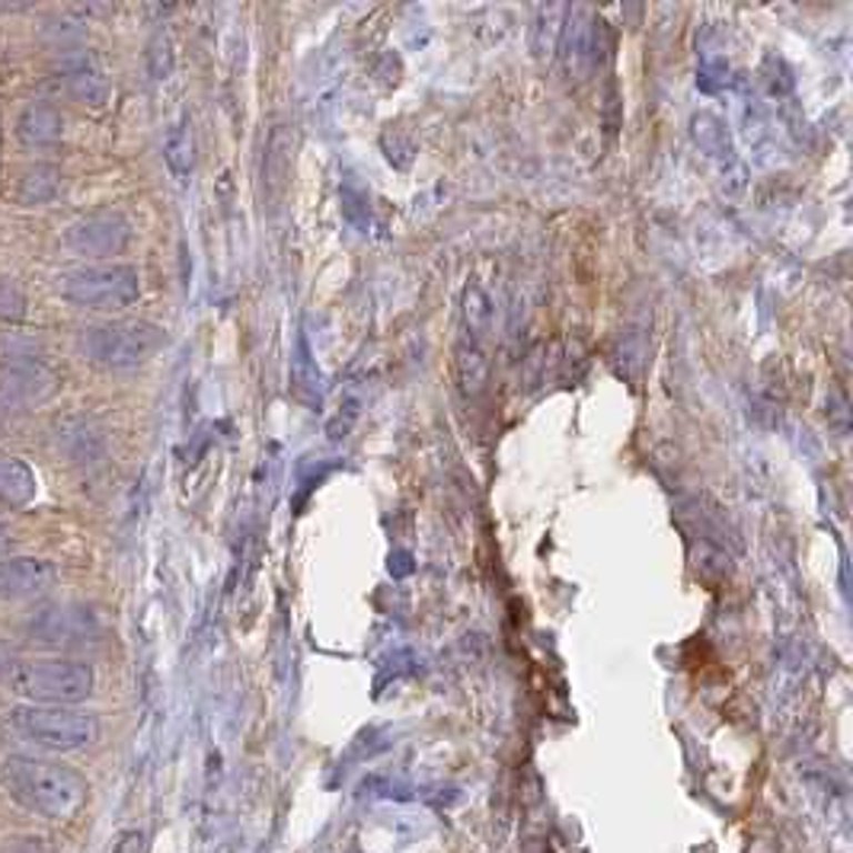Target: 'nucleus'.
Listing matches in <instances>:
<instances>
[{"label": "nucleus", "mask_w": 853, "mask_h": 853, "mask_svg": "<svg viewBox=\"0 0 853 853\" xmlns=\"http://www.w3.org/2000/svg\"><path fill=\"white\" fill-rule=\"evenodd\" d=\"M61 192V170L52 163H32L17 182V199L23 205H46Z\"/></svg>", "instance_id": "16"}, {"label": "nucleus", "mask_w": 853, "mask_h": 853, "mask_svg": "<svg viewBox=\"0 0 853 853\" xmlns=\"http://www.w3.org/2000/svg\"><path fill=\"white\" fill-rule=\"evenodd\" d=\"M563 7H541L534 17V29H531V49L538 58L543 54H556V42H560V29H563Z\"/></svg>", "instance_id": "20"}, {"label": "nucleus", "mask_w": 853, "mask_h": 853, "mask_svg": "<svg viewBox=\"0 0 853 853\" xmlns=\"http://www.w3.org/2000/svg\"><path fill=\"white\" fill-rule=\"evenodd\" d=\"M29 311V301L27 294L17 288L13 282H7V279H0V320L3 323H17V320H23Z\"/></svg>", "instance_id": "23"}, {"label": "nucleus", "mask_w": 853, "mask_h": 853, "mask_svg": "<svg viewBox=\"0 0 853 853\" xmlns=\"http://www.w3.org/2000/svg\"><path fill=\"white\" fill-rule=\"evenodd\" d=\"M461 320H464V333L461 337L483 342L492 327V301L490 294L480 284H466L464 298H461Z\"/></svg>", "instance_id": "19"}, {"label": "nucleus", "mask_w": 853, "mask_h": 853, "mask_svg": "<svg viewBox=\"0 0 853 853\" xmlns=\"http://www.w3.org/2000/svg\"><path fill=\"white\" fill-rule=\"evenodd\" d=\"M83 36H87V29H83V23H80L78 17H71V13L52 17V20H46V27H42V39L58 46V49H68V52L78 49L80 42H83Z\"/></svg>", "instance_id": "22"}, {"label": "nucleus", "mask_w": 853, "mask_h": 853, "mask_svg": "<svg viewBox=\"0 0 853 853\" xmlns=\"http://www.w3.org/2000/svg\"><path fill=\"white\" fill-rule=\"evenodd\" d=\"M163 157L167 167L177 180H189L195 170V141H192V129L189 119H180L177 126H170L167 138H163Z\"/></svg>", "instance_id": "17"}, {"label": "nucleus", "mask_w": 853, "mask_h": 853, "mask_svg": "<svg viewBox=\"0 0 853 853\" xmlns=\"http://www.w3.org/2000/svg\"><path fill=\"white\" fill-rule=\"evenodd\" d=\"M604 23L598 20L589 7H572L563 17V29H560V42H556V54L560 64L569 78H582L595 68L598 49H601V32Z\"/></svg>", "instance_id": "8"}, {"label": "nucleus", "mask_w": 853, "mask_h": 853, "mask_svg": "<svg viewBox=\"0 0 853 853\" xmlns=\"http://www.w3.org/2000/svg\"><path fill=\"white\" fill-rule=\"evenodd\" d=\"M61 131H64V119H61L58 106L52 103L27 106V109L20 112V122H17V134H20V141L36 144V148H42V144H54V141L61 138Z\"/></svg>", "instance_id": "14"}, {"label": "nucleus", "mask_w": 853, "mask_h": 853, "mask_svg": "<svg viewBox=\"0 0 853 853\" xmlns=\"http://www.w3.org/2000/svg\"><path fill=\"white\" fill-rule=\"evenodd\" d=\"M0 780L17 805L52 822L74 819L90 793L87 780L74 767L46 761V757H27V754L7 757Z\"/></svg>", "instance_id": "1"}, {"label": "nucleus", "mask_w": 853, "mask_h": 853, "mask_svg": "<svg viewBox=\"0 0 853 853\" xmlns=\"http://www.w3.org/2000/svg\"><path fill=\"white\" fill-rule=\"evenodd\" d=\"M10 684L36 706H78L93 694V669L78 659H36L13 665Z\"/></svg>", "instance_id": "2"}, {"label": "nucleus", "mask_w": 853, "mask_h": 853, "mask_svg": "<svg viewBox=\"0 0 853 853\" xmlns=\"http://www.w3.org/2000/svg\"><path fill=\"white\" fill-rule=\"evenodd\" d=\"M29 633L49 646H78L100 633V618L87 604H52L29 621Z\"/></svg>", "instance_id": "9"}, {"label": "nucleus", "mask_w": 853, "mask_h": 853, "mask_svg": "<svg viewBox=\"0 0 853 853\" xmlns=\"http://www.w3.org/2000/svg\"><path fill=\"white\" fill-rule=\"evenodd\" d=\"M10 546H13V531H10L7 521H0V553H7Z\"/></svg>", "instance_id": "26"}, {"label": "nucleus", "mask_w": 853, "mask_h": 853, "mask_svg": "<svg viewBox=\"0 0 853 853\" xmlns=\"http://www.w3.org/2000/svg\"><path fill=\"white\" fill-rule=\"evenodd\" d=\"M58 579V569L39 556L0 560V601H23L46 595Z\"/></svg>", "instance_id": "10"}, {"label": "nucleus", "mask_w": 853, "mask_h": 853, "mask_svg": "<svg viewBox=\"0 0 853 853\" xmlns=\"http://www.w3.org/2000/svg\"><path fill=\"white\" fill-rule=\"evenodd\" d=\"M54 439L61 444V451L68 454V461L74 464H97L106 454V432L97 419L83 413L61 415L54 425Z\"/></svg>", "instance_id": "11"}, {"label": "nucleus", "mask_w": 853, "mask_h": 853, "mask_svg": "<svg viewBox=\"0 0 853 853\" xmlns=\"http://www.w3.org/2000/svg\"><path fill=\"white\" fill-rule=\"evenodd\" d=\"M129 218H126L122 211H112V208H106V211H90V214H83L78 221H71L68 231H64V247H68L71 253L100 259V262L109 257H119V253L129 247Z\"/></svg>", "instance_id": "6"}, {"label": "nucleus", "mask_w": 853, "mask_h": 853, "mask_svg": "<svg viewBox=\"0 0 853 853\" xmlns=\"http://www.w3.org/2000/svg\"><path fill=\"white\" fill-rule=\"evenodd\" d=\"M694 141L706 151L710 157H725L732 160V144H729V131L723 129V122L710 112H700L694 116Z\"/></svg>", "instance_id": "21"}, {"label": "nucleus", "mask_w": 853, "mask_h": 853, "mask_svg": "<svg viewBox=\"0 0 853 853\" xmlns=\"http://www.w3.org/2000/svg\"><path fill=\"white\" fill-rule=\"evenodd\" d=\"M148 71L154 80H167L173 74V46L167 36H154L148 46Z\"/></svg>", "instance_id": "24"}, {"label": "nucleus", "mask_w": 853, "mask_h": 853, "mask_svg": "<svg viewBox=\"0 0 853 853\" xmlns=\"http://www.w3.org/2000/svg\"><path fill=\"white\" fill-rule=\"evenodd\" d=\"M36 495V476L20 458L0 454V499L10 505H29Z\"/></svg>", "instance_id": "18"}, {"label": "nucleus", "mask_w": 853, "mask_h": 853, "mask_svg": "<svg viewBox=\"0 0 853 853\" xmlns=\"http://www.w3.org/2000/svg\"><path fill=\"white\" fill-rule=\"evenodd\" d=\"M61 80L68 83V90L78 97L80 103L103 106L109 100V78H106L103 64L97 61V54L87 49H74L64 58Z\"/></svg>", "instance_id": "12"}, {"label": "nucleus", "mask_w": 853, "mask_h": 853, "mask_svg": "<svg viewBox=\"0 0 853 853\" xmlns=\"http://www.w3.org/2000/svg\"><path fill=\"white\" fill-rule=\"evenodd\" d=\"M163 342L167 333L148 320H112L87 330L83 352L90 362L106 371H134L148 359H154V352H160Z\"/></svg>", "instance_id": "3"}, {"label": "nucleus", "mask_w": 853, "mask_h": 853, "mask_svg": "<svg viewBox=\"0 0 853 853\" xmlns=\"http://www.w3.org/2000/svg\"><path fill=\"white\" fill-rule=\"evenodd\" d=\"M58 390V374L42 359H10L0 371V415L23 413Z\"/></svg>", "instance_id": "7"}, {"label": "nucleus", "mask_w": 853, "mask_h": 853, "mask_svg": "<svg viewBox=\"0 0 853 853\" xmlns=\"http://www.w3.org/2000/svg\"><path fill=\"white\" fill-rule=\"evenodd\" d=\"M10 723L23 739L52 751H83L100 739L97 716L78 706H17Z\"/></svg>", "instance_id": "5"}, {"label": "nucleus", "mask_w": 853, "mask_h": 853, "mask_svg": "<svg viewBox=\"0 0 853 853\" xmlns=\"http://www.w3.org/2000/svg\"><path fill=\"white\" fill-rule=\"evenodd\" d=\"M112 853H144V834L141 831H129L116 841Z\"/></svg>", "instance_id": "25"}, {"label": "nucleus", "mask_w": 853, "mask_h": 853, "mask_svg": "<svg viewBox=\"0 0 853 853\" xmlns=\"http://www.w3.org/2000/svg\"><path fill=\"white\" fill-rule=\"evenodd\" d=\"M58 291L68 304L87 311H122L141 294V279L126 262H93L61 275Z\"/></svg>", "instance_id": "4"}, {"label": "nucleus", "mask_w": 853, "mask_h": 853, "mask_svg": "<svg viewBox=\"0 0 853 853\" xmlns=\"http://www.w3.org/2000/svg\"><path fill=\"white\" fill-rule=\"evenodd\" d=\"M291 384H294L298 400H304L308 407H320V397H323V378H320V368H317V359H313L311 342H308L304 333L298 337V345H294V359H291Z\"/></svg>", "instance_id": "15"}, {"label": "nucleus", "mask_w": 853, "mask_h": 853, "mask_svg": "<svg viewBox=\"0 0 853 853\" xmlns=\"http://www.w3.org/2000/svg\"><path fill=\"white\" fill-rule=\"evenodd\" d=\"M454 374H458V388L464 393V400H480L486 388H490V355L483 349V342L476 339L461 337L458 349H454Z\"/></svg>", "instance_id": "13"}]
</instances>
